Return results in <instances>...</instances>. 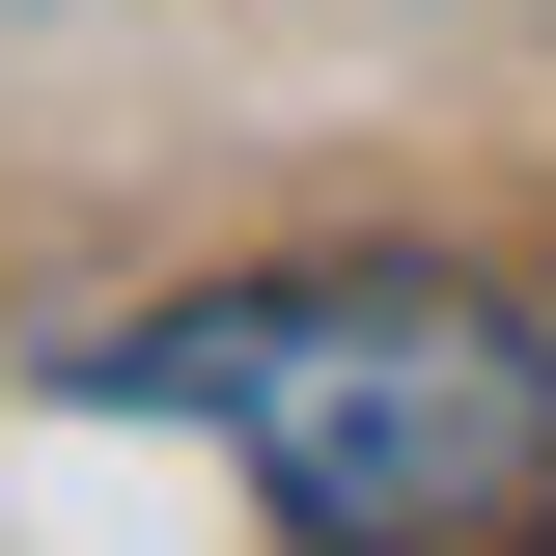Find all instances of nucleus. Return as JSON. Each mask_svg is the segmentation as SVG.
Wrapping results in <instances>:
<instances>
[{
	"label": "nucleus",
	"mask_w": 556,
	"mask_h": 556,
	"mask_svg": "<svg viewBox=\"0 0 556 556\" xmlns=\"http://www.w3.org/2000/svg\"><path fill=\"white\" fill-rule=\"evenodd\" d=\"M84 390L112 417H223L306 556H556V334L501 278H417V251L195 278V306L84 334Z\"/></svg>",
	"instance_id": "1"
}]
</instances>
